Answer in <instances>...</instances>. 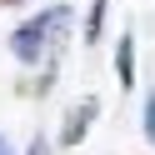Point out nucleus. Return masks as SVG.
Returning <instances> with one entry per match:
<instances>
[{
    "label": "nucleus",
    "mask_w": 155,
    "mask_h": 155,
    "mask_svg": "<svg viewBox=\"0 0 155 155\" xmlns=\"http://www.w3.org/2000/svg\"><path fill=\"white\" fill-rule=\"evenodd\" d=\"M65 30H70V5L35 10L30 20H20V25L10 30V55H15L20 65H35V60H45V55H55V50H60Z\"/></svg>",
    "instance_id": "1"
},
{
    "label": "nucleus",
    "mask_w": 155,
    "mask_h": 155,
    "mask_svg": "<svg viewBox=\"0 0 155 155\" xmlns=\"http://www.w3.org/2000/svg\"><path fill=\"white\" fill-rule=\"evenodd\" d=\"M95 115H100V100H95V95H85V100H75V105H70V115H65V130H60V145H80L85 135H90Z\"/></svg>",
    "instance_id": "2"
},
{
    "label": "nucleus",
    "mask_w": 155,
    "mask_h": 155,
    "mask_svg": "<svg viewBox=\"0 0 155 155\" xmlns=\"http://www.w3.org/2000/svg\"><path fill=\"white\" fill-rule=\"evenodd\" d=\"M115 75H120L125 90L135 85V40L130 35H120V45H115Z\"/></svg>",
    "instance_id": "3"
},
{
    "label": "nucleus",
    "mask_w": 155,
    "mask_h": 155,
    "mask_svg": "<svg viewBox=\"0 0 155 155\" xmlns=\"http://www.w3.org/2000/svg\"><path fill=\"white\" fill-rule=\"evenodd\" d=\"M105 10H110V0H90V20H85V45H95V40H100V30H105Z\"/></svg>",
    "instance_id": "4"
},
{
    "label": "nucleus",
    "mask_w": 155,
    "mask_h": 155,
    "mask_svg": "<svg viewBox=\"0 0 155 155\" xmlns=\"http://www.w3.org/2000/svg\"><path fill=\"white\" fill-rule=\"evenodd\" d=\"M145 140L155 145V90H150V100H145Z\"/></svg>",
    "instance_id": "5"
},
{
    "label": "nucleus",
    "mask_w": 155,
    "mask_h": 155,
    "mask_svg": "<svg viewBox=\"0 0 155 155\" xmlns=\"http://www.w3.org/2000/svg\"><path fill=\"white\" fill-rule=\"evenodd\" d=\"M25 155H50V145H45V135H35V140H30V150H25Z\"/></svg>",
    "instance_id": "6"
},
{
    "label": "nucleus",
    "mask_w": 155,
    "mask_h": 155,
    "mask_svg": "<svg viewBox=\"0 0 155 155\" xmlns=\"http://www.w3.org/2000/svg\"><path fill=\"white\" fill-rule=\"evenodd\" d=\"M0 155H15V145H10V140H5V135H0Z\"/></svg>",
    "instance_id": "7"
},
{
    "label": "nucleus",
    "mask_w": 155,
    "mask_h": 155,
    "mask_svg": "<svg viewBox=\"0 0 155 155\" xmlns=\"http://www.w3.org/2000/svg\"><path fill=\"white\" fill-rule=\"evenodd\" d=\"M0 5H15V0H0Z\"/></svg>",
    "instance_id": "8"
}]
</instances>
